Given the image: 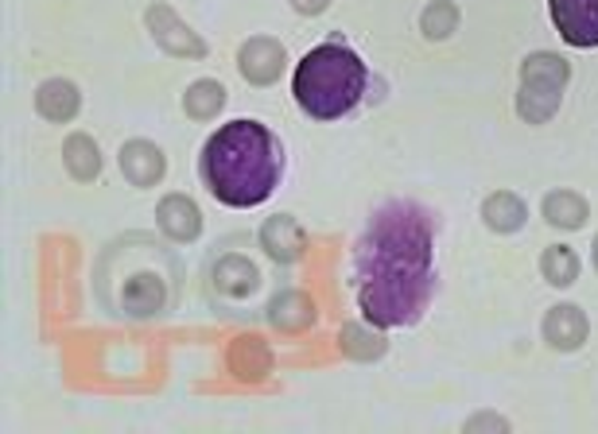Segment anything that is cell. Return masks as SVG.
Wrapping results in <instances>:
<instances>
[{
    "label": "cell",
    "instance_id": "obj_11",
    "mask_svg": "<svg viewBox=\"0 0 598 434\" xmlns=\"http://www.w3.org/2000/svg\"><path fill=\"white\" fill-rule=\"evenodd\" d=\"M160 225H164V233H168V237L191 241V237H199L202 218H199V210L191 205V198L176 194V198H168V202H160Z\"/></svg>",
    "mask_w": 598,
    "mask_h": 434
},
{
    "label": "cell",
    "instance_id": "obj_14",
    "mask_svg": "<svg viewBox=\"0 0 598 434\" xmlns=\"http://www.w3.org/2000/svg\"><path fill=\"white\" fill-rule=\"evenodd\" d=\"M40 113L48 120H71L74 113H78V105H82V97H78V89L71 86V82H48V86L40 89Z\"/></svg>",
    "mask_w": 598,
    "mask_h": 434
},
{
    "label": "cell",
    "instance_id": "obj_10",
    "mask_svg": "<svg viewBox=\"0 0 598 434\" xmlns=\"http://www.w3.org/2000/svg\"><path fill=\"white\" fill-rule=\"evenodd\" d=\"M482 218H486V225L494 233H517L521 225H525L528 210H525V202H521L517 194H510V190H497V194H490L486 205H482Z\"/></svg>",
    "mask_w": 598,
    "mask_h": 434
},
{
    "label": "cell",
    "instance_id": "obj_1",
    "mask_svg": "<svg viewBox=\"0 0 598 434\" xmlns=\"http://www.w3.org/2000/svg\"><path fill=\"white\" fill-rule=\"evenodd\" d=\"M358 307L374 326H412L436 292V218L416 202L374 210L358 248Z\"/></svg>",
    "mask_w": 598,
    "mask_h": 434
},
{
    "label": "cell",
    "instance_id": "obj_16",
    "mask_svg": "<svg viewBox=\"0 0 598 434\" xmlns=\"http://www.w3.org/2000/svg\"><path fill=\"white\" fill-rule=\"evenodd\" d=\"M541 272L548 284L567 287L579 279V256H575V248H567V245H552L548 253L541 256Z\"/></svg>",
    "mask_w": 598,
    "mask_h": 434
},
{
    "label": "cell",
    "instance_id": "obj_9",
    "mask_svg": "<svg viewBox=\"0 0 598 434\" xmlns=\"http://www.w3.org/2000/svg\"><path fill=\"white\" fill-rule=\"evenodd\" d=\"M120 171H125V179L136 182V187H153V182H160V174H164L160 148L148 140L125 144V148H120Z\"/></svg>",
    "mask_w": 598,
    "mask_h": 434
},
{
    "label": "cell",
    "instance_id": "obj_12",
    "mask_svg": "<svg viewBox=\"0 0 598 434\" xmlns=\"http://www.w3.org/2000/svg\"><path fill=\"white\" fill-rule=\"evenodd\" d=\"M544 218H548L556 230H579L587 222V202L571 190H552L544 198Z\"/></svg>",
    "mask_w": 598,
    "mask_h": 434
},
{
    "label": "cell",
    "instance_id": "obj_2",
    "mask_svg": "<svg viewBox=\"0 0 598 434\" xmlns=\"http://www.w3.org/2000/svg\"><path fill=\"white\" fill-rule=\"evenodd\" d=\"M202 182L222 205L249 210L272 198L284 174V148L261 120H230L207 140L199 156Z\"/></svg>",
    "mask_w": 598,
    "mask_h": 434
},
{
    "label": "cell",
    "instance_id": "obj_21",
    "mask_svg": "<svg viewBox=\"0 0 598 434\" xmlns=\"http://www.w3.org/2000/svg\"><path fill=\"white\" fill-rule=\"evenodd\" d=\"M479 426H497V431H505V423H502V419H471V431H479Z\"/></svg>",
    "mask_w": 598,
    "mask_h": 434
},
{
    "label": "cell",
    "instance_id": "obj_17",
    "mask_svg": "<svg viewBox=\"0 0 598 434\" xmlns=\"http://www.w3.org/2000/svg\"><path fill=\"white\" fill-rule=\"evenodd\" d=\"M420 28H423V35H428V40H447V35L459 28V9L451 4V0H436V4H428V9H423Z\"/></svg>",
    "mask_w": 598,
    "mask_h": 434
},
{
    "label": "cell",
    "instance_id": "obj_5",
    "mask_svg": "<svg viewBox=\"0 0 598 434\" xmlns=\"http://www.w3.org/2000/svg\"><path fill=\"white\" fill-rule=\"evenodd\" d=\"M552 24L571 47H598V0H548Z\"/></svg>",
    "mask_w": 598,
    "mask_h": 434
},
{
    "label": "cell",
    "instance_id": "obj_6",
    "mask_svg": "<svg viewBox=\"0 0 598 434\" xmlns=\"http://www.w3.org/2000/svg\"><path fill=\"white\" fill-rule=\"evenodd\" d=\"M241 74H245L253 86H272V82L284 74V47H280L276 40H269V35H261V40H249L245 47H241Z\"/></svg>",
    "mask_w": 598,
    "mask_h": 434
},
{
    "label": "cell",
    "instance_id": "obj_22",
    "mask_svg": "<svg viewBox=\"0 0 598 434\" xmlns=\"http://www.w3.org/2000/svg\"><path fill=\"white\" fill-rule=\"evenodd\" d=\"M595 264H598V237H595Z\"/></svg>",
    "mask_w": 598,
    "mask_h": 434
},
{
    "label": "cell",
    "instance_id": "obj_13",
    "mask_svg": "<svg viewBox=\"0 0 598 434\" xmlns=\"http://www.w3.org/2000/svg\"><path fill=\"white\" fill-rule=\"evenodd\" d=\"M261 241H264V248H269L272 261H295L300 248H304V237H300L292 218H272V222L264 225Z\"/></svg>",
    "mask_w": 598,
    "mask_h": 434
},
{
    "label": "cell",
    "instance_id": "obj_8",
    "mask_svg": "<svg viewBox=\"0 0 598 434\" xmlns=\"http://www.w3.org/2000/svg\"><path fill=\"white\" fill-rule=\"evenodd\" d=\"M587 315H583L579 307H571V303H559V307L548 310V318H544V338H548V346L556 349H579L583 341H587Z\"/></svg>",
    "mask_w": 598,
    "mask_h": 434
},
{
    "label": "cell",
    "instance_id": "obj_15",
    "mask_svg": "<svg viewBox=\"0 0 598 434\" xmlns=\"http://www.w3.org/2000/svg\"><path fill=\"white\" fill-rule=\"evenodd\" d=\"M63 151H66V171H71L78 182H90L97 171H102V156H97V144L90 140V136L74 133L71 140L63 144Z\"/></svg>",
    "mask_w": 598,
    "mask_h": 434
},
{
    "label": "cell",
    "instance_id": "obj_19",
    "mask_svg": "<svg viewBox=\"0 0 598 434\" xmlns=\"http://www.w3.org/2000/svg\"><path fill=\"white\" fill-rule=\"evenodd\" d=\"M343 341H346V353L377 357L374 349H366V341H374V334H366V330H346V334H343Z\"/></svg>",
    "mask_w": 598,
    "mask_h": 434
},
{
    "label": "cell",
    "instance_id": "obj_18",
    "mask_svg": "<svg viewBox=\"0 0 598 434\" xmlns=\"http://www.w3.org/2000/svg\"><path fill=\"white\" fill-rule=\"evenodd\" d=\"M222 102H225V94H222V86L218 82H195L191 89H187V113L191 117H199V120H210L218 109H222Z\"/></svg>",
    "mask_w": 598,
    "mask_h": 434
},
{
    "label": "cell",
    "instance_id": "obj_20",
    "mask_svg": "<svg viewBox=\"0 0 598 434\" xmlns=\"http://www.w3.org/2000/svg\"><path fill=\"white\" fill-rule=\"evenodd\" d=\"M292 4H295V9H300V12H304V17H315V12L327 9L331 0H292Z\"/></svg>",
    "mask_w": 598,
    "mask_h": 434
},
{
    "label": "cell",
    "instance_id": "obj_4",
    "mask_svg": "<svg viewBox=\"0 0 598 434\" xmlns=\"http://www.w3.org/2000/svg\"><path fill=\"white\" fill-rule=\"evenodd\" d=\"M567 78H571V71H567V63L559 55H548V51L528 55L525 71H521V94H517L521 117L533 120V125H544V120L559 109V94H564Z\"/></svg>",
    "mask_w": 598,
    "mask_h": 434
},
{
    "label": "cell",
    "instance_id": "obj_3",
    "mask_svg": "<svg viewBox=\"0 0 598 434\" xmlns=\"http://www.w3.org/2000/svg\"><path fill=\"white\" fill-rule=\"evenodd\" d=\"M369 71L361 55L346 43L312 47L292 74V94L300 109L315 120H338L366 97Z\"/></svg>",
    "mask_w": 598,
    "mask_h": 434
},
{
    "label": "cell",
    "instance_id": "obj_7",
    "mask_svg": "<svg viewBox=\"0 0 598 434\" xmlns=\"http://www.w3.org/2000/svg\"><path fill=\"white\" fill-rule=\"evenodd\" d=\"M148 28L156 32V43H160L168 55H199V59L207 55V43L195 40V35L176 20V12L164 9V4H156V9L148 12Z\"/></svg>",
    "mask_w": 598,
    "mask_h": 434
}]
</instances>
